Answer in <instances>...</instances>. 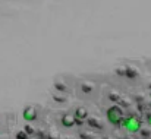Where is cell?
<instances>
[{"mask_svg":"<svg viewBox=\"0 0 151 139\" xmlns=\"http://www.w3.org/2000/svg\"><path fill=\"white\" fill-rule=\"evenodd\" d=\"M22 117L25 122L31 123V122H35L37 117H38V113H37V108L34 105H27L22 111Z\"/></svg>","mask_w":151,"mask_h":139,"instance_id":"cell-3","label":"cell"},{"mask_svg":"<svg viewBox=\"0 0 151 139\" xmlns=\"http://www.w3.org/2000/svg\"><path fill=\"white\" fill-rule=\"evenodd\" d=\"M60 123H62L63 128L70 129V128H73V126L76 125V119H75L73 113H65V114L60 117Z\"/></svg>","mask_w":151,"mask_h":139,"instance_id":"cell-4","label":"cell"},{"mask_svg":"<svg viewBox=\"0 0 151 139\" xmlns=\"http://www.w3.org/2000/svg\"><path fill=\"white\" fill-rule=\"evenodd\" d=\"M16 139H28V135L25 132H18L16 133Z\"/></svg>","mask_w":151,"mask_h":139,"instance_id":"cell-7","label":"cell"},{"mask_svg":"<svg viewBox=\"0 0 151 139\" xmlns=\"http://www.w3.org/2000/svg\"><path fill=\"white\" fill-rule=\"evenodd\" d=\"M128 139H134V138H128Z\"/></svg>","mask_w":151,"mask_h":139,"instance_id":"cell-10","label":"cell"},{"mask_svg":"<svg viewBox=\"0 0 151 139\" xmlns=\"http://www.w3.org/2000/svg\"><path fill=\"white\" fill-rule=\"evenodd\" d=\"M125 117V113H123V108L119 107L117 104H113L110 105L107 110H106V119L110 125L113 126H120L122 120Z\"/></svg>","mask_w":151,"mask_h":139,"instance_id":"cell-2","label":"cell"},{"mask_svg":"<svg viewBox=\"0 0 151 139\" xmlns=\"http://www.w3.org/2000/svg\"><path fill=\"white\" fill-rule=\"evenodd\" d=\"M73 116H75V119H76V125L79 123H82L84 120H87L88 119V110L85 108V107H76L75 108V111H73Z\"/></svg>","mask_w":151,"mask_h":139,"instance_id":"cell-5","label":"cell"},{"mask_svg":"<svg viewBox=\"0 0 151 139\" xmlns=\"http://www.w3.org/2000/svg\"><path fill=\"white\" fill-rule=\"evenodd\" d=\"M88 125H90V126H93V128H97V129H101V128H103L100 123H99L96 119H93V117H91V119L88 117Z\"/></svg>","mask_w":151,"mask_h":139,"instance_id":"cell-6","label":"cell"},{"mask_svg":"<svg viewBox=\"0 0 151 139\" xmlns=\"http://www.w3.org/2000/svg\"><path fill=\"white\" fill-rule=\"evenodd\" d=\"M94 136H93V133L90 135V133H82V139H93Z\"/></svg>","mask_w":151,"mask_h":139,"instance_id":"cell-8","label":"cell"},{"mask_svg":"<svg viewBox=\"0 0 151 139\" xmlns=\"http://www.w3.org/2000/svg\"><path fill=\"white\" fill-rule=\"evenodd\" d=\"M147 125L151 128V111L150 113H147Z\"/></svg>","mask_w":151,"mask_h":139,"instance_id":"cell-9","label":"cell"},{"mask_svg":"<svg viewBox=\"0 0 151 139\" xmlns=\"http://www.w3.org/2000/svg\"><path fill=\"white\" fill-rule=\"evenodd\" d=\"M150 98H151V94H150Z\"/></svg>","mask_w":151,"mask_h":139,"instance_id":"cell-11","label":"cell"},{"mask_svg":"<svg viewBox=\"0 0 151 139\" xmlns=\"http://www.w3.org/2000/svg\"><path fill=\"white\" fill-rule=\"evenodd\" d=\"M120 126L126 132H129V133H138L142 129V120L138 116H135V114H129V116H125L123 117Z\"/></svg>","mask_w":151,"mask_h":139,"instance_id":"cell-1","label":"cell"}]
</instances>
